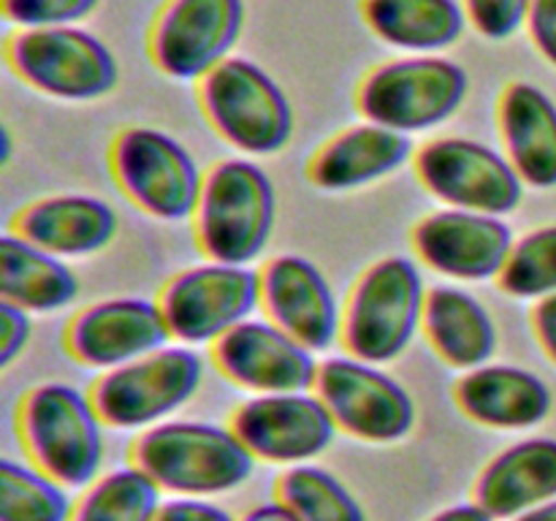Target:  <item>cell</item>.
I'll return each instance as SVG.
<instances>
[{"mask_svg":"<svg viewBox=\"0 0 556 521\" xmlns=\"http://www.w3.org/2000/svg\"><path fill=\"white\" fill-rule=\"evenodd\" d=\"M139 465L163 492L177 497H212L250 481L255 456L233 429L201 421H168L136 440Z\"/></svg>","mask_w":556,"mask_h":521,"instance_id":"cell-1","label":"cell"},{"mask_svg":"<svg viewBox=\"0 0 556 521\" xmlns=\"http://www.w3.org/2000/svg\"><path fill=\"white\" fill-rule=\"evenodd\" d=\"M20 427L33 465L68 488L92 486L103 461V418L92 396L43 383L22 402Z\"/></svg>","mask_w":556,"mask_h":521,"instance_id":"cell-2","label":"cell"},{"mask_svg":"<svg viewBox=\"0 0 556 521\" xmlns=\"http://www.w3.org/2000/svg\"><path fill=\"white\" fill-rule=\"evenodd\" d=\"M275 212V185L264 168L239 157L217 163L195 209L201 250L217 264H250L269 242Z\"/></svg>","mask_w":556,"mask_h":521,"instance_id":"cell-3","label":"cell"},{"mask_svg":"<svg viewBox=\"0 0 556 521\" xmlns=\"http://www.w3.org/2000/svg\"><path fill=\"white\" fill-rule=\"evenodd\" d=\"M204 114L217 134L242 152L271 155L293 136V109L261 65L228 58L199 81Z\"/></svg>","mask_w":556,"mask_h":521,"instance_id":"cell-4","label":"cell"},{"mask_svg":"<svg viewBox=\"0 0 556 521\" xmlns=\"http://www.w3.org/2000/svg\"><path fill=\"white\" fill-rule=\"evenodd\" d=\"M470 90L467 71L445 58H405L364 76L356 103L364 117L383 128L413 134L445 123Z\"/></svg>","mask_w":556,"mask_h":521,"instance_id":"cell-5","label":"cell"},{"mask_svg":"<svg viewBox=\"0 0 556 521\" xmlns=\"http://www.w3.org/2000/svg\"><path fill=\"white\" fill-rule=\"evenodd\" d=\"M427 288L410 258L378 260L358 280L345 315V345L353 358L386 364L410 345L424 326Z\"/></svg>","mask_w":556,"mask_h":521,"instance_id":"cell-6","label":"cell"},{"mask_svg":"<svg viewBox=\"0 0 556 521\" xmlns=\"http://www.w3.org/2000/svg\"><path fill=\"white\" fill-rule=\"evenodd\" d=\"M5 58L20 79L63 101H96L117 87V60L106 43L74 25L20 30Z\"/></svg>","mask_w":556,"mask_h":521,"instance_id":"cell-7","label":"cell"},{"mask_svg":"<svg viewBox=\"0 0 556 521\" xmlns=\"http://www.w3.org/2000/svg\"><path fill=\"white\" fill-rule=\"evenodd\" d=\"M114 177L130 201L161 220H185L199 209L204 177L190 152L155 128H128L112 150Z\"/></svg>","mask_w":556,"mask_h":521,"instance_id":"cell-8","label":"cell"},{"mask_svg":"<svg viewBox=\"0 0 556 521\" xmlns=\"http://www.w3.org/2000/svg\"><path fill=\"white\" fill-rule=\"evenodd\" d=\"M204 364L188 347H161L134 364L112 369L92 389L103 423L117 429L152 427L199 391Z\"/></svg>","mask_w":556,"mask_h":521,"instance_id":"cell-9","label":"cell"},{"mask_svg":"<svg viewBox=\"0 0 556 521\" xmlns=\"http://www.w3.org/2000/svg\"><path fill=\"white\" fill-rule=\"evenodd\" d=\"M261 302V275L237 264H206L182 271L166 285L161 309L174 340L217 342L248 320Z\"/></svg>","mask_w":556,"mask_h":521,"instance_id":"cell-10","label":"cell"},{"mask_svg":"<svg viewBox=\"0 0 556 521\" xmlns=\"http://www.w3.org/2000/svg\"><path fill=\"white\" fill-rule=\"evenodd\" d=\"M421 182L454 209L508 215L521 201V177L510 157L472 139H440L416 157Z\"/></svg>","mask_w":556,"mask_h":521,"instance_id":"cell-11","label":"cell"},{"mask_svg":"<svg viewBox=\"0 0 556 521\" xmlns=\"http://www.w3.org/2000/svg\"><path fill=\"white\" fill-rule=\"evenodd\" d=\"M318 396L337 427L369 443H396L416 423L410 394L391 374L362 358H329L320 364Z\"/></svg>","mask_w":556,"mask_h":521,"instance_id":"cell-12","label":"cell"},{"mask_svg":"<svg viewBox=\"0 0 556 521\" xmlns=\"http://www.w3.org/2000/svg\"><path fill=\"white\" fill-rule=\"evenodd\" d=\"M244 0H168L150 30V54L174 79H204L237 43Z\"/></svg>","mask_w":556,"mask_h":521,"instance_id":"cell-13","label":"cell"},{"mask_svg":"<svg viewBox=\"0 0 556 521\" xmlns=\"http://www.w3.org/2000/svg\"><path fill=\"white\" fill-rule=\"evenodd\" d=\"M231 429L255 459L304 465L334 443L340 427L320 396L291 391L244 402L233 412Z\"/></svg>","mask_w":556,"mask_h":521,"instance_id":"cell-14","label":"cell"},{"mask_svg":"<svg viewBox=\"0 0 556 521\" xmlns=\"http://www.w3.org/2000/svg\"><path fill=\"white\" fill-rule=\"evenodd\" d=\"M215 361L226 378L261 394L309 391L320 372L309 347L266 320H244L220 336Z\"/></svg>","mask_w":556,"mask_h":521,"instance_id":"cell-15","label":"cell"},{"mask_svg":"<svg viewBox=\"0 0 556 521\" xmlns=\"http://www.w3.org/2000/svg\"><path fill=\"white\" fill-rule=\"evenodd\" d=\"M413 244L432 269L456 280L500 277L516 247L508 223L467 209L429 215L418 223Z\"/></svg>","mask_w":556,"mask_h":521,"instance_id":"cell-16","label":"cell"},{"mask_svg":"<svg viewBox=\"0 0 556 521\" xmlns=\"http://www.w3.org/2000/svg\"><path fill=\"white\" fill-rule=\"evenodd\" d=\"M168 336L161 304L112 298L76 315L68 329V351L87 367L117 369L166 347Z\"/></svg>","mask_w":556,"mask_h":521,"instance_id":"cell-17","label":"cell"},{"mask_svg":"<svg viewBox=\"0 0 556 521\" xmlns=\"http://www.w3.org/2000/svg\"><path fill=\"white\" fill-rule=\"evenodd\" d=\"M261 302L282 331L309 347L326 351L340 331V307L324 271L302 255H280L261 271Z\"/></svg>","mask_w":556,"mask_h":521,"instance_id":"cell-18","label":"cell"},{"mask_svg":"<svg viewBox=\"0 0 556 521\" xmlns=\"http://www.w3.org/2000/svg\"><path fill=\"white\" fill-rule=\"evenodd\" d=\"M556 499V440L530 437L492 459L476 483V503L497 521H514Z\"/></svg>","mask_w":556,"mask_h":521,"instance_id":"cell-19","label":"cell"},{"mask_svg":"<svg viewBox=\"0 0 556 521\" xmlns=\"http://www.w3.org/2000/svg\"><path fill=\"white\" fill-rule=\"evenodd\" d=\"M456 402L472 421L494 429H527L552 412V391L530 369L494 364L467 372Z\"/></svg>","mask_w":556,"mask_h":521,"instance_id":"cell-20","label":"cell"},{"mask_svg":"<svg viewBox=\"0 0 556 521\" xmlns=\"http://www.w3.org/2000/svg\"><path fill=\"white\" fill-rule=\"evenodd\" d=\"M14 231L52 255H90L117 233V215L96 195H52L20 212Z\"/></svg>","mask_w":556,"mask_h":521,"instance_id":"cell-21","label":"cell"},{"mask_svg":"<svg viewBox=\"0 0 556 521\" xmlns=\"http://www.w3.org/2000/svg\"><path fill=\"white\" fill-rule=\"evenodd\" d=\"M500 128L519 177L535 188L556 185V106L541 87L514 81L500 98Z\"/></svg>","mask_w":556,"mask_h":521,"instance_id":"cell-22","label":"cell"},{"mask_svg":"<svg viewBox=\"0 0 556 521\" xmlns=\"http://www.w3.org/2000/svg\"><path fill=\"white\" fill-rule=\"evenodd\" d=\"M410 136L383 125H356L331 139L309 163V179L324 190H351L389 177L410 157Z\"/></svg>","mask_w":556,"mask_h":521,"instance_id":"cell-23","label":"cell"},{"mask_svg":"<svg viewBox=\"0 0 556 521\" xmlns=\"http://www.w3.org/2000/svg\"><path fill=\"white\" fill-rule=\"evenodd\" d=\"M424 329L434 351L456 369L486 367L497 347V329L489 309L472 293L454 285L429 291Z\"/></svg>","mask_w":556,"mask_h":521,"instance_id":"cell-24","label":"cell"},{"mask_svg":"<svg viewBox=\"0 0 556 521\" xmlns=\"http://www.w3.org/2000/svg\"><path fill=\"white\" fill-rule=\"evenodd\" d=\"M364 22L380 41L407 52H438L465 33L462 0H362Z\"/></svg>","mask_w":556,"mask_h":521,"instance_id":"cell-25","label":"cell"},{"mask_svg":"<svg viewBox=\"0 0 556 521\" xmlns=\"http://www.w3.org/2000/svg\"><path fill=\"white\" fill-rule=\"evenodd\" d=\"M79 293L74 271L20 233L0 239V296L27 313H54Z\"/></svg>","mask_w":556,"mask_h":521,"instance_id":"cell-26","label":"cell"},{"mask_svg":"<svg viewBox=\"0 0 556 521\" xmlns=\"http://www.w3.org/2000/svg\"><path fill=\"white\" fill-rule=\"evenodd\" d=\"M163 488L139 465L98 478L74 505L71 521H155Z\"/></svg>","mask_w":556,"mask_h":521,"instance_id":"cell-27","label":"cell"},{"mask_svg":"<svg viewBox=\"0 0 556 521\" xmlns=\"http://www.w3.org/2000/svg\"><path fill=\"white\" fill-rule=\"evenodd\" d=\"M68 486L22 461H0V521H71Z\"/></svg>","mask_w":556,"mask_h":521,"instance_id":"cell-28","label":"cell"},{"mask_svg":"<svg viewBox=\"0 0 556 521\" xmlns=\"http://www.w3.org/2000/svg\"><path fill=\"white\" fill-rule=\"evenodd\" d=\"M277 499L299 521H367L358 499L337 475L315 465H296L277 483Z\"/></svg>","mask_w":556,"mask_h":521,"instance_id":"cell-29","label":"cell"},{"mask_svg":"<svg viewBox=\"0 0 556 521\" xmlns=\"http://www.w3.org/2000/svg\"><path fill=\"white\" fill-rule=\"evenodd\" d=\"M503 291L519 298H546L556 293V226L527 233L516 242L500 275Z\"/></svg>","mask_w":556,"mask_h":521,"instance_id":"cell-30","label":"cell"},{"mask_svg":"<svg viewBox=\"0 0 556 521\" xmlns=\"http://www.w3.org/2000/svg\"><path fill=\"white\" fill-rule=\"evenodd\" d=\"M101 0H0L5 20L22 30L38 27H65L98 9Z\"/></svg>","mask_w":556,"mask_h":521,"instance_id":"cell-31","label":"cell"},{"mask_svg":"<svg viewBox=\"0 0 556 521\" xmlns=\"http://www.w3.org/2000/svg\"><path fill=\"white\" fill-rule=\"evenodd\" d=\"M470 25L489 41L510 38L530 16L532 0H462Z\"/></svg>","mask_w":556,"mask_h":521,"instance_id":"cell-32","label":"cell"},{"mask_svg":"<svg viewBox=\"0 0 556 521\" xmlns=\"http://www.w3.org/2000/svg\"><path fill=\"white\" fill-rule=\"evenodd\" d=\"M30 315L11 302H0V367H9L30 340Z\"/></svg>","mask_w":556,"mask_h":521,"instance_id":"cell-33","label":"cell"},{"mask_svg":"<svg viewBox=\"0 0 556 521\" xmlns=\"http://www.w3.org/2000/svg\"><path fill=\"white\" fill-rule=\"evenodd\" d=\"M155 521H237L226 508L201 497L163 499Z\"/></svg>","mask_w":556,"mask_h":521,"instance_id":"cell-34","label":"cell"},{"mask_svg":"<svg viewBox=\"0 0 556 521\" xmlns=\"http://www.w3.org/2000/svg\"><path fill=\"white\" fill-rule=\"evenodd\" d=\"M527 27L543 58L556 65V0H532Z\"/></svg>","mask_w":556,"mask_h":521,"instance_id":"cell-35","label":"cell"},{"mask_svg":"<svg viewBox=\"0 0 556 521\" xmlns=\"http://www.w3.org/2000/svg\"><path fill=\"white\" fill-rule=\"evenodd\" d=\"M532 320H535V331L541 336L543 347H546L548 356L556 361V293L538 302Z\"/></svg>","mask_w":556,"mask_h":521,"instance_id":"cell-36","label":"cell"},{"mask_svg":"<svg viewBox=\"0 0 556 521\" xmlns=\"http://www.w3.org/2000/svg\"><path fill=\"white\" fill-rule=\"evenodd\" d=\"M429 521H497V519H494L492 513H486L478 503H459L440 510V513L432 516Z\"/></svg>","mask_w":556,"mask_h":521,"instance_id":"cell-37","label":"cell"},{"mask_svg":"<svg viewBox=\"0 0 556 521\" xmlns=\"http://www.w3.org/2000/svg\"><path fill=\"white\" fill-rule=\"evenodd\" d=\"M242 521H299L286 503H264L242 516Z\"/></svg>","mask_w":556,"mask_h":521,"instance_id":"cell-38","label":"cell"},{"mask_svg":"<svg viewBox=\"0 0 556 521\" xmlns=\"http://www.w3.org/2000/svg\"><path fill=\"white\" fill-rule=\"evenodd\" d=\"M514 521H556V499L541 505V508L530 510V513L519 516V519H514Z\"/></svg>","mask_w":556,"mask_h":521,"instance_id":"cell-39","label":"cell"},{"mask_svg":"<svg viewBox=\"0 0 556 521\" xmlns=\"http://www.w3.org/2000/svg\"><path fill=\"white\" fill-rule=\"evenodd\" d=\"M0 139H3V163H9V157H11V134H9V128H3Z\"/></svg>","mask_w":556,"mask_h":521,"instance_id":"cell-40","label":"cell"}]
</instances>
